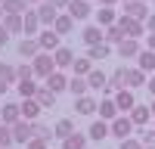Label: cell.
<instances>
[{
  "instance_id": "6da1fadb",
  "label": "cell",
  "mask_w": 155,
  "mask_h": 149,
  "mask_svg": "<svg viewBox=\"0 0 155 149\" xmlns=\"http://www.w3.org/2000/svg\"><path fill=\"white\" fill-rule=\"evenodd\" d=\"M31 71H34V78H50V74L56 71V62H53V53H37L31 59Z\"/></svg>"
},
{
  "instance_id": "7a4b0ae2",
  "label": "cell",
  "mask_w": 155,
  "mask_h": 149,
  "mask_svg": "<svg viewBox=\"0 0 155 149\" xmlns=\"http://www.w3.org/2000/svg\"><path fill=\"white\" fill-rule=\"evenodd\" d=\"M134 127H137V124L130 121V115H124V112H121L118 118H112V121H109V134H112V137H118V140L130 137V131H134Z\"/></svg>"
},
{
  "instance_id": "3957f363",
  "label": "cell",
  "mask_w": 155,
  "mask_h": 149,
  "mask_svg": "<svg viewBox=\"0 0 155 149\" xmlns=\"http://www.w3.org/2000/svg\"><path fill=\"white\" fill-rule=\"evenodd\" d=\"M115 25L121 28L124 37H134V41L146 31V25H143V22H137V19H130V16H118V22H115Z\"/></svg>"
},
{
  "instance_id": "277c9868",
  "label": "cell",
  "mask_w": 155,
  "mask_h": 149,
  "mask_svg": "<svg viewBox=\"0 0 155 149\" xmlns=\"http://www.w3.org/2000/svg\"><path fill=\"white\" fill-rule=\"evenodd\" d=\"M31 137H34V121H25V118H22V121L12 124V140H16L19 146H25Z\"/></svg>"
},
{
  "instance_id": "5b68a950",
  "label": "cell",
  "mask_w": 155,
  "mask_h": 149,
  "mask_svg": "<svg viewBox=\"0 0 155 149\" xmlns=\"http://www.w3.org/2000/svg\"><path fill=\"white\" fill-rule=\"evenodd\" d=\"M22 34L25 37H37L41 34V16H37V9H28L22 16Z\"/></svg>"
},
{
  "instance_id": "8992f818",
  "label": "cell",
  "mask_w": 155,
  "mask_h": 149,
  "mask_svg": "<svg viewBox=\"0 0 155 149\" xmlns=\"http://www.w3.org/2000/svg\"><path fill=\"white\" fill-rule=\"evenodd\" d=\"M62 37L53 31V28H41V34H37V44H41V50H44V53H53V50H59L62 44Z\"/></svg>"
},
{
  "instance_id": "52a82bcc",
  "label": "cell",
  "mask_w": 155,
  "mask_h": 149,
  "mask_svg": "<svg viewBox=\"0 0 155 149\" xmlns=\"http://www.w3.org/2000/svg\"><path fill=\"white\" fill-rule=\"evenodd\" d=\"M149 81V74L143 71V68H124V87H127V90H137V87H143Z\"/></svg>"
},
{
  "instance_id": "ba28073f",
  "label": "cell",
  "mask_w": 155,
  "mask_h": 149,
  "mask_svg": "<svg viewBox=\"0 0 155 149\" xmlns=\"http://www.w3.org/2000/svg\"><path fill=\"white\" fill-rule=\"evenodd\" d=\"M65 12H68V16H71L74 22H84V19H90V12H93V6H90V0H71Z\"/></svg>"
},
{
  "instance_id": "9c48e42d",
  "label": "cell",
  "mask_w": 155,
  "mask_h": 149,
  "mask_svg": "<svg viewBox=\"0 0 155 149\" xmlns=\"http://www.w3.org/2000/svg\"><path fill=\"white\" fill-rule=\"evenodd\" d=\"M96 115H99L102 121H112V118H118V115H121V112H118V106H115V96H102V99H99Z\"/></svg>"
},
{
  "instance_id": "30bf717a",
  "label": "cell",
  "mask_w": 155,
  "mask_h": 149,
  "mask_svg": "<svg viewBox=\"0 0 155 149\" xmlns=\"http://www.w3.org/2000/svg\"><path fill=\"white\" fill-rule=\"evenodd\" d=\"M124 16H130V19H137V22H146V19H149V3H146V0L124 3Z\"/></svg>"
},
{
  "instance_id": "8fae6325",
  "label": "cell",
  "mask_w": 155,
  "mask_h": 149,
  "mask_svg": "<svg viewBox=\"0 0 155 149\" xmlns=\"http://www.w3.org/2000/svg\"><path fill=\"white\" fill-rule=\"evenodd\" d=\"M140 50H143V47H140V41H134V37H124V41L115 47V53H118L121 59H137Z\"/></svg>"
},
{
  "instance_id": "7c38bea8",
  "label": "cell",
  "mask_w": 155,
  "mask_h": 149,
  "mask_svg": "<svg viewBox=\"0 0 155 149\" xmlns=\"http://www.w3.org/2000/svg\"><path fill=\"white\" fill-rule=\"evenodd\" d=\"M124 68H127V65H121V68H115V71L109 74V81H106V87H102V93H106V96H115V93H118L121 87H124Z\"/></svg>"
},
{
  "instance_id": "4fadbf2b",
  "label": "cell",
  "mask_w": 155,
  "mask_h": 149,
  "mask_svg": "<svg viewBox=\"0 0 155 149\" xmlns=\"http://www.w3.org/2000/svg\"><path fill=\"white\" fill-rule=\"evenodd\" d=\"M0 121H3V124L22 121V106L19 103H0Z\"/></svg>"
},
{
  "instance_id": "5bb4252c",
  "label": "cell",
  "mask_w": 155,
  "mask_h": 149,
  "mask_svg": "<svg viewBox=\"0 0 155 149\" xmlns=\"http://www.w3.org/2000/svg\"><path fill=\"white\" fill-rule=\"evenodd\" d=\"M96 106H99V99H90L87 93L74 99V112H78V115H84V118H93V115H96Z\"/></svg>"
},
{
  "instance_id": "9a60e30c",
  "label": "cell",
  "mask_w": 155,
  "mask_h": 149,
  "mask_svg": "<svg viewBox=\"0 0 155 149\" xmlns=\"http://www.w3.org/2000/svg\"><path fill=\"white\" fill-rule=\"evenodd\" d=\"M16 65H9V62H0V93H6L12 84H16Z\"/></svg>"
},
{
  "instance_id": "2e32d148",
  "label": "cell",
  "mask_w": 155,
  "mask_h": 149,
  "mask_svg": "<svg viewBox=\"0 0 155 149\" xmlns=\"http://www.w3.org/2000/svg\"><path fill=\"white\" fill-rule=\"evenodd\" d=\"M37 53H44V50H41V44H37V37H25V41L19 44V56H22L25 62H31Z\"/></svg>"
},
{
  "instance_id": "e0dca14e",
  "label": "cell",
  "mask_w": 155,
  "mask_h": 149,
  "mask_svg": "<svg viewBox=\"0 0 155 149\" xmlns=\"http://www.w3.org/2000/svg\"><path fill=\"white\" fill-rule=\"evenodd\" d=\"M53 62H56V68H59V71L71 68V62H74V50H68V47H59V50H53Z\"/></svg>"
},
{
  "instance_id": "ac0fdd59",
  "label": "cell",
  "mask_w": 155,
  "mask_h": 149,
  "mask_svg": "<svg viewBox=\"0 0 155 149\" xmlns=\"http://www.w3.org/2000/svg\"><path fill=\"white\" fill-rule=\"evenodd\" d=\"M81 41H84L87 47H93V44H102V41H106V31H102L99 25H87V28L81 31Z\"/></svg>"
},
{
  "instance_id": "d6986e66",
  "label": "cell",
  "mask_w": 155,
  "mask_h": 149,
  "mask_svg": "<svg viewBox=\"0 0 155 149\" xmlns=\"http://www.w3.org/2000/svg\"><path fill=\"white\" fill-rule=\"evenodd\" d=\"M37 16H41V25H53L56 22V16H59V9L53 6V3H47V0H41V3H37Z\"/></svg>"
},
{
  "instance_id": "ffe728a7",
  "label": "cell",
  "mask_w": 155,
  "mask_h": 149,
  "mask_svg": "<svg viewBox=\"0 0 155 149\" xmlns=\"http://www.w3.org/2000/svg\"><path fill=\"white\" fill-rule=\"evenodd\" d=\"M115 106H118V112H124V115H127V112H130V109L137 106V103H134V90L121 87V90L115 93Z\"/></svg>"
},
{
  "instance_id": "44dd1931",
  "label": "cell",
  "mask_w": 155,
  "mask_h": 149,
  "mask_svg": "<svg viewBox=\"0 0 155 149\" xmlns=\"http://www.w3.org/2000/svg\"><path fill=\"white\" fill-rule=\"evenodd\" d=\"M127 115H130V121L137 124V127H146V124L152 121V109H149V106H134Z\"/></svg>"
},
{
  "instance_id": "7402d4cb",
  "label": "cell",
  "mask_w": 155,
  "mask_h": 149,
  "mask_svg": "<svg viewBox=\"0 0 155 149\" xmlns=\"http://www.w3.org/2000/svg\"><path fill=\"white\" fill-rule=\"evenodd\" d=\"M47 87H50L53 93H62V90H68V74L56 68V71H53V74L47 78Z\"/></svg>"
},
{
  "instance_id": "603a6c76",
  "label": "cell",
  "mask_w": 155,
  "mask_h": 149,
  "mask_svg": "<svg viewBox=\"0 0 155 149\" xmlns=\"http://www.w3.org/2000/svg\"><path fill=\"white\" fill-rule=\"evenodd\" d=\"M50 28H53V31H56L59 37H65V34H68V31L74 28V19L68 16V12H59V16H56V22L50 25Z\"/></svg>"
},
{
  "instance_id": "cb8c5ba5",
  "label": "cell",
  "mask_w": 155,
  "mask_h": 149,
  "mask_svg": "<svg viewBox=\"0 0 155 149\" xmlns=\"http://www.w3.org/2000/svg\"><path fill=\"white\" fill-rule=\"evenodd\" d=\"M68 71H71V74H81V78H87V74L93 71V59H90V56H74V62H71Z\"/></svg>"
},
{
  "instance_id": "d4e9b609",
  "label": "cell",
  "mask_w": 155,
  "mask_h": 149,
  "mask_svg": "<svg viewBox=\"0 0 155 149\" xmlns=\"http://www.w3.org/2000/svg\"><path fill=\"white\" fill-rule=\"evenodd\" d=\"M71 134H74V121L71 118H59L53 124V137L56 140H65V137H71Z\"/></svg>"
},
{
  "instance_id": "484cf974",
  "label": "cell",
  "mask_w": 155,
  "mask_h": 149,
  "mask_svg": "<svg viewBox=\"0 0 155 149\" xmlns=\"http://www.w3.org/2000/svg\"><path fill=\"white\" fill-rule=\"evenodd\" d=\"M137 68H143L146 74H155V53H152V50H140V56H137Z\"/></svg>"
},
{
  "instance_id": "4316f807",
  "label": "cell",
  "mask_w": 155,
  "mask_h": 149,
  "mask_svg": "<svg viewBox=\"0 0 155 149\" xmlns=\"http://www.w3.org/2000/svg\"><path fill=\"white\" fill-rule=\"evenodd\" d=\"M106 137H109V121H93V124H90V131H87V140H106Z\"/></svg>"
},
{
  "instance_id": "83f0119b",
  "label": "cell",
  "mask_w": 155,
  "mask_h": 149,
  "mask_svg": "<svg viewBox=\"0 0 155 149\" xmlns=\"http://www.w3.org/2000/svg\"><path fill=\"white\" fill-rule=\"evenodd\" d=\"M118 22V12H115L112 6H99V12H96V25L99 28H109V25H115Z\"/></svg>"
},
{
  "instance_id": "f1b7e54d",
  "label": "cell",
  "mask_w": 155,
  "mask_h": 149,
  "mask_svg": "<svg viewBox=\"0 0 155 149\" xmlns=\"http://www.w3.org/2000/svg\"><path fill=\"white\" fill-rule=\"evenodd\" d=\"M0 22H3V28L9 34H22V16H19V12H3Z\"/></svg>"
},
{
  "instance_id": "f546056e",
  "label": "cell",
  "mask_w": 155,
  "mask_h": 149,
  "mask_svg": "<svg viewBox=\"0 0 155 149\" xmlns=\"http://www.w3.org/2000/svg\"><path fill=\"white\" fill-rule=\"evenodd\" d=\"M16 90H19V96H22V99H34L37 84H34V78H22V81H16Z\"/></svg>"
},
{
  "instance_id": "4dcf8cb0",
  "label": "cell",
  "mask_w": 155,
  "mask_h": 149,
  "mask_svg": "<svg viewBox=\"0 0 155 149\" xmlns=\"http://www.w3.org/2000/svg\"><path fill=\"white\" fill-rule=\"evenodd\" d=\"M22 118L25 121H34L37 115H41V103H37V99H22Z\"/></svg>"
},
{
  "instance_id": "1f68e13d",
  "label": "cell",
  "mask_w": 155,
  "mask_h": 149,
  "mask_svg": "<svg viewBox=\"0 0 155 149\" xmlns=\"http://www.w3.org/2000/svg\"><path fill=\"white\" fill-rule=\"evenodd\" d=\"M87 90H90L87 78H81V74H71V78H68V93H74V96H84Z\"/></svg>"
},
{
  "instance_id": "d6a6232c",
  "label": "cell",
  "mask_w": 155,
  "mask_h": 149,
  "mask_svg": "<svg viewBox=\"0 0 155 149\" xmlns=\"http://www.w3.org/2000/svg\"><path fill=\"white\" fill-rule=\"evenodd\" d=\"M34 99H37V103H41V109H50V106H56V93L50 90V87H37Z\"/></svg>"
},
{
  "instance_id": "836d02e7",
  "label": "cell",
  "mask_w": 155,
  "mask_h": 149,
  "mask_svg": "<svg viewBox=\"0 0 155 149\" xmlns=\"http://www.w3.org/2000/svg\"><path fill=\"white\" fill-rule=\"evenodd\" d=\"M3 12H19V16H25V12H28L31 6H28V0H3Z\"/></svg>"
},
{
  "instance_id": "e575fe53",
  "label": "cell",
  "mask_w": 155,
  "mask_h": 149,
  "mask_svg": "<svg viewBox=\"0 0 155 149\" xmlns=\"http://www.w3.org/2000/svg\"><path fill=\"white\" fill-rule=\"evenodd\" d=\"M84 146H87V134H78V131L62 140V149H84Z\"/></svg>"
},
{
  "instance_id": "d590c367",
  "label": "cell",
  "mask_w": 155,
  "mask_h": 149,
  "mask_svg": "<svg viewBox=\"0 0 155 149\" xmlns=\"http://www.w3.org/2000/svg\"><path fill=\"white\" fill-rule=\"evenodd\" d=\"M106 81H109V78H106V71H102V68H93V71L87 74V84L93 87V90H102V87H106Z\"/></svg>"
},
{
  "instance_id": "8d00e7d4",
  "label": "cell",
  "mask_w": 155,
  "mask_h": 149,
  "mask_svg": "<svg viewBox=\"0 0 155 149\" xmlns=\"http://www.w3.org/2000/svg\"><path fill=\"white\" fill-rule=\"evenodd\" d=\"M109 53H112V47H109L106 41H102V44H93V47H87V56L93 59V62H96V59H106Z\"/></svg>"
},
{
  "instance_id": "74e56055",
  "label": "cell",
  "mask_w": 155,
  "mask_h": 149,
  "mask_svg": "<svg viewBox=\"0 0 155 149\" xmlns=\"http://www.w3.org/2000/svg\"><path fill=\"white\" fill-rule=\"evenodd\" d=\"M137 140L143 143V149H155V127H140Z\"/></svg>"
},
{
  "instance_id": "f35d334b",
  "label": "cell",
  "mask_w": 155,
  "mask_h": 149,
  "mask_svg": "<svg viewBox=\"0 0 155 149\" xmlns=\"http://www.w3.org/2000/svg\"><path fill=\"white\" fill-rule=\"evenodd\" d=\"M102 31H106V44H109V47H118V44L124 41V34H121L118 25H109V28H102Z\"/></svg>"
},
{
  "instance_id": "ab89813d",
  "label": "cell",
  "mask_w": 155,
  "mask_h": 149,
  "mask_svg": "<svg viewBox=\"0 0 155 149\" xmlns=\"http://www.w3.org/2000/svg\"><path fill=\"white\" fill-rule=\"evenodd\" d=\"M12 143H16V140H12V124H0V146L9 149Z\"/></svg>"
},
{
  "instance_id": "60d3db41",
  "label": "cell",
  "mask_w": 155,
  "mask_h": 149,
  "mask_svg": "<svg viewBox=\"0 0 155 149\" xmlns=\"http://www.w3.org/2000/svg\"><path fill=\"white\" fill-rule=\"evenodd\" d=\"M34 137H41V140H53V127H47V124H34Z\"/></svg>"
},
{
  "instance_id": "b9f144b4",
  "label": "cell",
  "mask_w": 155,
  "mask_h": 149,
  "mask_svg": "<svg viewBox=\"0 0 155 149\" xmlns=\"http://www.w3.org/2000/svg\"><path fill=\"white\" fill-rule=\"evenodd\" d=\"M16 78H19V81H22V78H34L31 62H19V65H16Z\"/></svg>"
},
{
  "instance_id": "7bdbcfd3",
  "label": "cell",
  "mask_w": 155,
  "mask_h": 149,
  "mask_svg": "<svg viewBox=\"0 0 155 149\" xmlns=\"http://www.w3.org/2000/svg\"><path fill=\"white\" fill-rule=\"evenodd\" d=\"M118 149H143V143H140L137 137H124V140H121V146H118Z\"/></svg>"
},
{
  "instance_id": "ee69618b",
  "label": "cell",
  "mask_w": 155,
  "mask_h": 149,
  "mask_svg": "<svg viewBox=\"0 0 155 149\" xmlns=\"http://www.w3.org/2000/svg\"><path fill=\"white\" fill-rule=\"evenodd\" d=\"M25 149H50V143H47V140H41V137H31V140L25 143Z\"/></svg>"
},
{
  "instance_id": "f6af8a7d",
  "label": "cell",
  "mask_w": 155,
  "mask_h": 149,
  "mask_svg": "<svg viewBox=\"0 0 155 149\" xmlns=\"http://www.w3.org/2000/svg\"><path fill=\"white\" fill-rule=\"evenodd\" d=\"M47 3H53V6L62 12V9H68V3H71V0H47Z\"/></svg>"
},
{
  "instance_id": "bcb514c9",
  "label": "cell",
  "mask_w": 155,
  "mask_h": 149,
  "mask_svg": "<svg viewBox=\"0 0 155 149\" xmlns=\"http://www.w3.org/2000/svg\"><path fill=\"white\" fill-rule=\"evenodd\" d=\"M146 50H152V53H155V31H149V37H146Z\"/></svg>"
},
{
  "instance_id": "7dc6e473",
  "label": "cell",
  "mask_w": 155,
  "mask_h": 149,
  "mask_svg": "<svg viewBox=\"0 0 155 149\" xmlns=\"http://www.w3.org/2000/svg\"><path fill=\"white\" fill-rule=\"evenodd\" d=\"M6 41H9V31H6V28H3V22H0V47H3V44H6Z\"/></svg>"
},
{
  "instance_id": "c3c4849f",
  "label": "cell",
  "mask_w": 155,
  "mask_h": 149,
  "mask_svg": "<svg viewBox=\"0 0 155 149\" xmlns=\"http://www.w3.org/2000/svg\"><path fill=\"white\" fill-rule=\"evenodd\" d=\"M146 28H149V31H155V12H149V19H146Z\"/></svg>"
},
{
  "instance_id": "681fc988",
  "label": "cell",
  "mask_w": 155,
  "mask_h": 149,
  "mask_svg": "<svg viewBox=\"0 0 155 149\" xmlns=\"http://www.w3.org/2000/svg\"><path fill=\"white\" fill-rule=\"evenodd\" d=\"M146 87H149V93L155 96V74H149V81H146Z\"/></svg>"
},
{
  "instance_id": "f907efd6",
  "label": "cell",
  "mask_w": 155,
  "mask_h": 149,
  "mask_svg": "<svg viewBox=\"0 0 155 149\" xmlns=\"http://www.w3.org/2000/svg\"><path fill=\"white\" fill-rule=\"evenodd\" d=\"M99 3H102V6H115V3H118V0H99Z\"/></svg>"
},
{
  "instance_id": "816d5d0a",
  "label": "cell",
  "mask_w": 155,
  "mask_h": 149,
  "mask_svg": "<svg viewBox=\"0 0 155 149\" xmlns=\"http://www.w3.org/2000/svg\"><path fill=\"white\" fill-rule=\"evenodd\" d=\"M149 109H152V118H155V96H152V103H149Z\"/></svg>"
},
{
  "instance_id": "f5cc1de1",
  "label": "cell",
  "mask_w": 155,
  "mask_h": 149,
  "mask_svg": "<svg viewBox=\"0 0 155 149\" xmlns=\"http://www.w3.org/2000/svg\"><path fill=\"white\" fill-rule=\"evenodd\" d=\"M31 3H41V0H28V6H31Z\"/></svg>"
},
{
  "instance_id": "db71d44e",
  "label": "cell",
  "mask_w": 155,
  "mask_h": 149,
  "mask_svg": "<svg viewBox=\"0 0 155 149\" xmlns=\"http://www.w3.org/2000/svg\"><path fill=\"white\" fill-rule=\"evenodd\" d=\"M121 3H134V0H121Z\"/></svg>"
},
{
  "instance_id": "11a10c76",
  "label": "cell",
  "mask_w": 155,
  "mask_h": 149,
  "mask_svg": "<svg viewBox=\"0 0 155 149\" xmlns=\"http://www.w3.org/2000/svg\"><path fill=\"white\" fill-rule=\"evenodd\" d=\"M0 19H3V6H0Z\"/></svg>"
},
{
  "instance_id": "9f6ffc18",
  "label": "cell",
  "mask_w": 155,
  "mask_h": 149,
  "mask_svg": "<svg viewBox=\"0 0 155 149\" xmlns=\"http://www.w3.org/2000/svg\"><path fill=\"white\" fill-rule=\"evenodd\" d=\"M146 3H152V0H146Z\"/></svg>"
},
{
  "instance_id": "6f0895ef",
  "label": "cell",
  "mask_w": 155,
  "mask_h": 149,
  "mask_svg": "<svg viewBox=\"0 0 155 149\" xmlns=\"http://www.w3.org/2000/svg\"><path fill=\"white\" fill-rule=\"evenodd\" d=\"M0 3H3V0H0Z\"/></svg>"
},
{
  "instance_id": "680465c9",
  "label": "cell",
  "mask_w": 155,
  "mask_h": 149,
  "mask_svg": "<svg viewBox=\"0 0 155 149\" xmlns=\"http://www.w3.org/2000/svg\"><path fill=\"white\" fill-rule=\"evenodd\" d=\"M0 124H3V121H0Z\"/></svg>"
},
{
  "instance_id": "91938a15",
  "label": "cell",
  "mask_w": 155,
  "mask_h": 149,
  "mask_svg": "<svg viewBox=\"0 0 155 149\" xmlns=\"http://www.w3.org/2000/svg\"><path fill=\"white\" fill-rule=\"evenodd\" d=\"M0 149H3V146H0Z\"/></svg>"
},
{
  "instance_id": "94428289",
  "label": "cell",
  "mask_w": 155,
  "mask_h": 149,
  "mask_svg": "<svg viewBox=\"0 0 155 149\" xmlns=\"http://www.w3.org/2000/svg\"><path fill=\"white\" fill-rule=\"evenodd\" d=\"M84 149H87V146H84Z\"/></svg>"
}]
</instances>
